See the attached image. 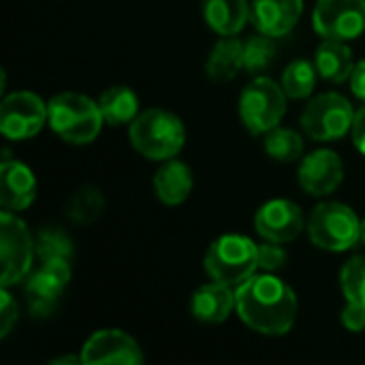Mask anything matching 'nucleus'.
<instances>
[{"label":"nucleus","instance_id":"2","mask_svg":"<svg viewBox=\"0 0 365 365\" xmlns=\"http://www.w3.org/2000/svg\"><path fill=\"white\" fill-rule=\"evenodd\" d=\"M130 145L150 160H169L175 158L186 143L184 122L160 107L141 111L128 124Z\"/></svg>","mask_w":365,"mask_h":365},{"label":"nucleus","instance_id":"34","mask_svg":"<svg viewBox=\"0 0 365 365\" xmlns=\"http://www.w3.org/2000/svg\"><path fill=\"white\" fill-rule=\"evenodd\" d=\"M51 364H81V355H79V357H71V355H64V357L51 359Z\"/></svg>","mask_w":365,"mask_h":365},{"label":"nucleus","instance_id":"18","mask_svg":"<svg viewBox=\"0 0 365 365\" xmlns=\"http://www.w3.org/2000/svg\"><path fill=\"white\" fill-rule=\"evenodd\" d=\"M195 180L186 163L169 158L163 160L160 169L154 175V192L165 205H182L192 192Z\"/></svg>","mask_w":365,"mask_h":365},{"label":"nucleus","instance_id":"10","mask_svg":"<svg viewBox=\"0 0 365 365\" xmlns=\"http://www.w3.org/2000/svg\"><path fill=\"white\" fill-rule=\"evenodd\" d=\"M47 124V103L34 92L19 90L4 94L0 103V130L11 141L30 139Z\"/></svg>","mask_w":365,"mask_h":365},{"label":"nucleus","instance_id":"1","mask_svg":"<svg viewBox=\"0 0 365 365\" xmlns=\"http://www.w3.org/2000/svg\"><path fill=\"white\" fill-rule=\"evenodd\" d=\"M297 295L274 272L252 274L235 287V312L257 334L287 336L297 321Z\"/></svg>","mask_w":365,"mask_h":365},{"label":"nucleus","instance_id":"35","mask_svg":"<svg viewBox=\"0 0 365 365\" xmlns=\"http://www.w3.org/2000/svg\"><path fill=\"white\" fill-rule=\"evenodd\" d=\"M361 244H365V218L361 220Z\"/></svg>","mask_w":365,"mask_h":365},{"label":"nucleus","instance_id":"3","mask_svg":"<svg viewBox=\"0 0 365 365\" xmlns=\"http://www.w3.org/2000/svg\"><path fill=\"white\" fill-rule=\"evenodd\" d=\"M103 122L98 103L86 94L60 92L47 103V124L66 143H92L98 137Z\"/></svg>","mask_w":365,"mask_h":365},{"label":"nucleus","instance_id":"31","mask_svg":"<svg viewBox=\"0 0 365 365\" xmlns=\"http://www.w3.org/2000/svg\"><path fill=\"white\" fill-rule=\"evenodd\" d=\"M342 325L353 331V334H361L365 331V306L364 304H355V302H346V308L342 310Z\"/></svg>","mask_w":365,"mask_h":365},{"label":"nucleus","instance_id":"7","mask_svg":"<svg viewBox=\"0 0 365 365\" xmlns=\"http://www.w3.org/2000/svg\"><path fill=\"white\" fill-rule=\"evenodd\" d=\"M355 107L338 92H323L308 101L302 111V128L314 141H338L351 133Z\"/></svg>","mask_w":365,"mask_h":365},{"label":"nucleus","instance_id":"4","mask_svg":"<svg viewBox=\"0 0 365 365\" xmlns=\"http://www.w3.org/2000/svg\"><path fill=\"white\" fill-rule=\"evenodd\" d=\"M205 274L222 284L240 287L259 269V246L237 233L220 235L212 242L203 259Z\"/></svg>","mask_w":365,"mask_h":365},{"label":"nucleus","instance_id":"21","mask_svg":"<svg viewBox=\"0 0 365 365\" xmlns=\"http://www.w3.org/2000/svg\"><path fill=\"white\" fill-rule=\"evenodd\" d=\"M244 68V43L237 36H220L205 62V73L212 81L227 83Z\"/></svg>","mask_w":365,"mask_h":365},{"label":"nucleus","instance_id":"12","mask_svg":"<svg viewBox=\"0 0 365 365\" xmlns=\"http://www.w3.org/2000/svg\"><path fill=\"white\" fill-rule=\"evenodd\" d=\"M255 229L267 242L289 244L306 229V216L297 203L289 199H272L255 214Z\"/></svg>","mask_w":365,"mask_h":365},{"label":"nucleus","instance_id":"13","mask_svg":"<svg viewBox=\"0 0 365 365\" xmlns=\"http://www.w3.org/2000/svg\"><path fill=\"white\" fill-rule=\"evenodd\" d=\"M145 361L139 342L122 329H101L94 331L83 349L81 364H126L139 365Z\"/></svg>","mask_w":365,"mask_h":365},{"label":"nucleus","instance_id":"17","mask_svg":"<svg viewBox=\"0 0 365 365\" xmlns=\"http://www.w3.org/2000/svg\"><path fill=\"white\" fill-rule=\"evenodd\" d=\"M190 312L205 325L225 323L235 312V289L216 280L199 287L190 299Z\"/></svg>","mask_w":365,"mask_h":365},{"label":"nucleus","instance_id":"20","mask_svg":"<svg viewBox=\"0 0 365 365\" xmlns=\"http://www.w3.org/2000/svg\"><path fill=\"white\" fill-rule=\"evenodd\" d=\"M314 66L319 71V77L329 83H342L351 79L355 71V58L353 49L344 41H331L323 38V43L317 49Z\"/></svg>","mask_w":365,"mask_h":365},{"label":"nucleus","instance_id":"29","mask_svg":"<svg viewBox=\"0 0 365 365\" xmlns=\"http://www.w3.org/2000/svg\"><path fill=\"white\" fill-rule=\"evenodd\" d=\"M287 263V252L276 242H263L259 244V269L263 272H278Z\"/></svg>","mask_w":365,"mask_h":365},{"label":"nucleus","instance_id":"16","mask_svg":"<svg viewBox=\"0 0 365 365\" xmlns=\"http://www.w3.org/2000/svg\"><path fill=\"white\" fill-rule=\"evenodd\" d=\"M36 199V178L28 165L17 158H4L0 165V205L6 212L28 210Z\"/></svg>","mask_w":365,"mask_h":365},{"label":"nucleus","instance_id":"6","mask_svg":"<svg viewBox=\"0 0 365 365\" xmlns=\"http://www.w3.org/2000/svg\"><path fill=\"white\" fill-rule=\"evenodd\" d=\"M287 92L269 77H255L240 96V118L250 135L259 137L280 126L287 113Z\"/></svg>","mask_w":365,"mask_h":365},{"label":"nucleus","instance_id":"28","mask_svg":"<svg viewBox=\"0 0 365 365\" xmlns=\"http://www.w3.org/2000/svg\"><path fill=\"white\" fill-rule=\"evenodd\" d=\"M340 289L346 302L365 306V255L353 257L340 269Z\"/></svg>","mask_w":365,"mask_h":365},{"label":"nucleus","instance_id":"22","mask_svg":"<svg viewBox=\"0 0 365 365\" xmlns=\"http://www.w3.org/2000/svg\"><path fill=\"white\" fill-rule=\"evenodd\" d=\"M96 103L103 113V120L109 126L130 124L141 113L137 94L126 86H111V88L103 90L101 96L96 98Z\"/></svg>","mask_w":365,"mask_h":365},{"label":"nucleus","instance_id":"24","mask_svg":"<svg viewBox=\"0 0 365 365\" xmlns=\"http://www.w3.org/2000/svg\"><path fill=\"white\" fill-rule=\"evenodd\" d=\"M105 212V197L94 186H81L66 203V216L75 225H92Z\"/></svg>","mask_w":365,"mask_h":365},{"label":"nucleus","instance_id":"27","mask_svg":"<svg viewBox=\"0 0 365 365\" xmlns=\"http://www.w3.org/2000/svg\"><path fill=\"white\" fill-rule=\"evenodd\" d=\"M274 56H276L274 36L259 32L257 36H250L244 43V68L250 75H261L263 71H267L269 64L274 62Z\"/></svg>","mask_w":365,"mask_h":365},{"label":"nucleus","instance_id":"23","mask_svg":"<svg viewBox=\"0 0 365 365\" xmlns=\"http://www.w3.org/2000/svg\"><path fill=\"white\" fill-rule=\"evenodd\" d=\"M317 77H319V71L314 66V62L310 60H293L284 73H282V90L287 92L289 98H295V101H302V98H308L312 96L314 88H317Z\"/></svg>","mask_w":365,"mask_h":365},{"label":"nucleus","instance_id":"5","mask_svg":"<svg viewBox=\"0 0 365 365\" xmlns=\"http://www.w3.org/2000/svg\"><path fill=\"white\" fill-rule=\"evenodd\" d=\"M308 237L319 250L346 252L361 242V220L351 205L323 201L310 212Z\"/></svg>","mask_w":365,"mask_h":365},{"label":"nucleus","instance_id":"8","mask_svg":"<svg viewBox=\"0 0 365 365\" xmlns=\"http://www.w3.org/2000/svg\"><path fill=\"white\" fill-rule=\"evenodd\" d=\"M34 240L26 222L15 216V212L2 210L0 214V257H2V276L0 287L9 289L26 280L32 272L34 259Z\"/></svg>","mask_w":365,"mask_h":365},{"label":"nucleus","instance_id":"19","mask_svg":"<svg viewBox=\"0 0 365 365\" xmlns=\"http://www.w3.org/2000/svg\"><path fill=\"white\" fill-rule=\"evenodd\" d=\"M205 24L220 36H235L250 21L248 0H201Z\"/></svg>","mask_w":365,"mask_h":365},{"label":"nucleus","instance_id":"9","mask_svg":"<svg viewBox=\"0 0 365 365\" xmlns=\"http://www.w3.org/2000/svg\"><path fill=\"white\" fill-rule=\"evenodd\" d=\"M312 26L321 38L355 41L365 32V0H317Z\"/></svg>","mask_w":365,"mask_h":365},{"label":"nucleus","instance_id":"25","mask_svg":"<svg viewBox=\"0 0 365 365\" xmlns=\"http://www.w3.org/2000/svg\"><path fill=\"white\" fill-rule=\"evenodd\" d=\"M265 152L278 163H295L304 156V137L293 128L276 126L265 133Z\"/></svg>","mask_w":365,"mask_h":365},{"label":"nucleus","instance_id":"26","mask_svg":"<svg viewBox=\"0 0 365 365\" xmlns=\"http://www.w3.org/2000/svg\"><path fill=\"white\" fill-rule=\"evenodd\" d=\"M34 248H36V257L41 261H51V259L71 261V257H73V240L62 227L41 229L34 240Z\"/></svg>","mask_w":365,"mask_h":365},{"label":"nucleus","instance_id":"11","mask_svg":"<svg viewBox=\"0 0 365 365\" xmlns=\"http://www.w3.org/2000/svg\"><path fill=\"white\" fill-rule=\"evenodd\" d=\"M71 263L66 259H51L43 261L38 269L30 272L26 278V297L30 304L32 314L45 317L49 314L62 293L71 282Z\"/></svg>","mask_w":365,"mask_h":365},{"label":"nucleus","instance_id":"14","mask_svg":"<svg viewBox=\"0 0 365 365\" xmlns=\"http://www.w3.org/2000/svg\"><path fill=\"white\" fill-rule=\"evenodd\" d=\"M299 186L312 197H327L344 182V163L338 152L321 148L302 158L297 169Z\"/></svg>","mask_w":365,"mask_h":365},{"label":"nucleus","instance_id":"33","mask_svg":"<svg viewBox=\"0 0 365 365\" xmlns=\"http://www.w3.org/2000/svg\"><path fill=\"white\" fill-rule=\"evenodd\" d=\"M351 90L359 101L365 103V58L355 64V71L351 75Z\"/></svg>","mask_w":365,"mask_h":365},{"label":"nucleus","instance_id":"15","mask_svg":"<svg viewBox=\"0 0 365 365\" xmlns=\"http://www.w3.org/2000/svg\"><path fill=\"white\" fill-rule=\"evenodd\" d=\"M304 15V0H252L250 24L257 32L280 38L289 34Z\"/></svg>","mask_w":365,"mask_h":365},{"label":"nucleus","instance_id":"30","mask_svg":"<svg viewBox=\"0 0 365 365\" xmlns=\"http://www.w3.org/2000/svg\"><path fill=\"white\" fill-rule=\"evenodd\" d=\"M17 321H19L17 302L13 299L9 289L2 287V291H0V338H6L13 331Z\"/></svg>","mask_w":365,"mask_h":365},{"label":"nucleus","instance_id":"32","mask_svg":"<svg viewBox=\"0 0 365 365\" xmlns=\"http://www.w3.org/2000/svg\"><path fill=\"white\" fill-rule=\"evenodd\" d=\"M351 137H353V143L357 148V152L365 156V105L355 113V122H353V128H351Z\"/></svg>","mask_w":365,"mask_h":365}]
</instances>
